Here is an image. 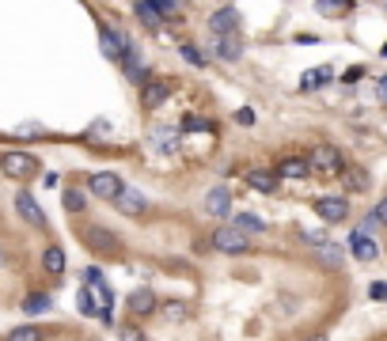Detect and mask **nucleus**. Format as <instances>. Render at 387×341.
Here are the masks:
<instances>
[{
  "mask_svg": "<svg viewBox=\"0 0 387 341\" xmlns=\"http://www.w3.org/2000/svg\"><path fill=\"white\" fill-rule=\"evenodd\" d=\"M80 239L91 254H99V258H118L122 254V236H114L110 227L103 224H84L80 227Z\"/></svg>",
  "mask_w": 387,
  "mask_h": 341,
  "instance_id": "nucleus-1",
  "label": "nucleus"
},
{
  "mask_svg": "<svg viewBox=\"0 0 387 341\" xmlns=\"http://www.w3.org/2000/svg\"><path fill=\"white\" fill-rule=\"evenodd\" d=\"M308 163H312L315 175H323V179H334V175H342V170L349 167L346 163V152L338 144H319L312 155H308Z\"/></svg>",
  "mask_w": 387,
  "mask_h": 341,
  "instance_id": "nucleus-2",
  "label": "nucleus"
},
{
  "mask_svg": "<svg viewBox=\"0 0 387 341\" xmlns=\"http://www.w3.org/2000/svg\"><path fill=\"white\" fill-rule=\"evenodd\" d=\"M209 247H213L216 254H228V258H236V254H247L251 251V236H243L239 227H232V224H221L209 236Z\"/></svg>",
  "mask_w": 387,
  "mask_h": 341,
  "instance_id": "nucleus-3",
  "label": "nucleus"
},
{
  "mask_svg": "<svg viewBox=\"0 0 387 341\" xmlns=\"http://www.w3.org/2000/svg\"><path fill=\"white\" fill-rule=\"evenodd\" d=\"M0 170H4L8 179H16V182H27V179L38 175V155H31V152H8L4 160H0Z\"/></svg>",
  "mask_w": 387,
  "mask_h": 341,
  "instance_id": "nucleus-4",
  "label": "nucleus"
},
{
  "mask_svg": "<svg viewBox=\"0 0 387 341\" xmlns=\"http://www.w3.org/2000/svg\"><path fill=\"white\" fill-rule=\"evenodd\" d=\"M171 95H175V84L164 80V76H149V80L140 84V103H145V110H160Z\"/></svg>",
  "mask_w": 387,
  "mask_h": 341,
  "instance_id": "nucleus-5",
  "label": "nucleus"
},
{
  "mask_svg": "<svg viewBox=\"0 0 387 341\" xmlns=\"http://www.w3.org/2000/svg\"><path fill=\"white\" fill-rule=\"evenodd\" d=\"M122 190H125V182L118 179L114 170H95V175L88 179V194L91 197H103V201H114Z\"/></svg>",
  "mask_w": 387,
  "mask_h": 341,
  "instance_id": "nucleus-6",
  "label": "nucleus"
},
{
  "mask_svg": "<svg viewBox=\"0 0 387 341\" xmlns=\"http://www.w3.org/2000/svg\"><path fill=\"white\" fill-rule=\"evenodd\" d=\"M315 216H319L323 224H342V220L349 216V201L346 197H319V201H315Z\"/></svg>",
  "mask_w": 387,
  "mask_h": 341,
  "instance_id": "nucleus-7",
  "label": "nucleus"
},
{
  "mask_svg": "<svg viewBox=\"0 0 387 341\" xmlns=\"http://www.w3.org/2000/svg\"><path fill=\"white\" fill-rule=\"evenodd\" d=\"M114 209L122 212V216H145V212H149V197L140 194V190H129V186H125L122 194L114 197Z\"/></svg>",
  "mask_w": 387,
  "mask_h": 341,
  "instance_id": "nucleus-8",
  "label": "nucleus"
},
{
  "mask_svg": "<svg viewBox=\"0 0 387 341\" xmlns=\"http://www.w3.org/2000/svg\"><path fill=\"white\" fill-rule=\"evenodd\" d=\"M16 212H19V216H23L31 227H46V212H42V205L34 201L31 190H19V194H16Z\"/></svg>",
  "mask_w": 387,
  "mask_h": 341,
  "instance_id": "nucleus-9",
  "label": "nucleus"
},
{
  "mask_svg": "<svg viewBox=\"0 0 387 341\" xmlns=\"http://www.w3.org/2000/svg\"><path fill=\"white\" fill-rule=\"evenodd\" d=\"M99 46H103V57L118 65V61H122V49H125V34L103 23V27H99Z\"/></svg>",
  "mask_w": 387,
  "mask_h": 341,
  "instance_id": "nucleus-10",
  "label": "nucleus"
},
{
  "mask_svg": "<svg viewBox=\"0 0 387 341\" xmlns=\"http://www.w3.org/2000/svg\"><path fill=\"white\" fill-rule=\"evenodd\" d=\"M273 170H277V179H297L300 182V179H308V175H312V163H308L304 155H281Z\"/></svg>",
  "mask_w": 387,
  "mask_h": 341,
  "instance_id": "nucleus-11",
  "label": "nucleus"
},
{
  "mask_svg": "<svg viewBox=\"0 0 387 341\" xmlns=\"http://www.w3.org/2000/svg\"><path fill=\"white\" fill-rule=\"evenodd\" d=\"M346 247H349V254H353L357 262H376L379 258V243L372 236H364V231H353Z\"/></svg>",
  "mask_w": 387,
  "mask_h": 341,
  "instance_id": "nucleus-12",
  "label": "nucleus"
},
{
  "mask_svg": "<svg viewBox=\"0 0 387 341\" xmlns=\"http://www.w3.org/2000/svg\"><path fill=\"white\" fill-rule=\"evenodd\" d=\"M156 307H160V300H156V292H152V288H137V292H129V315L133 318L156 315Z\"/></svg>",
  "mask_w": 387,
  "mask_h": 341,
  "instance_id": "nucleus-13",
  "label": "nucleus"
},
{
  "mask_svg": "<svg viewBox=\"0 0 387 341\" xmlns=\"http://www.w3.org/2000/svg\"><path fill=\"white\" fill-rule=\"evenodd\" d=\"M205 212L216 216V220H228L232 216V190H224V186L209 190L205 194Z\"/></svg>",
  "mask_w": 387,
  "mask_h": 341,
  "instance_id": "nucleus-14",
  "label": "nucleus"
},
{
  "mask_svg": "<svg viewBox=\"0 0 387 341\" xmlns=\"http://www.w3.org/2000/svg\"><path fill=\"white\" fill-rule=\"evenodd\" d=\"M247 186H251V190H258V194H273V190L281 186V179H277V170L255 167V170H247Z\"/></svg>",
  "mask_w": 387,
  "mask_h": 341,
  "instance_id": "nucleus-15",
  "label": "nucleus"
},
{
  "mask_svg": "<svg viewBox=\"0 0 387 341\" xmlns=\"http://www.w3.org/2000/svg\"><path fill=\"white\" fill-rule=\"evenodd\" d=\"M236 27H239V12L236 8H221V12H213V16H209V31L213 34H236Z\"/></svg>",
  "mask_w": 387,
  "mask_h": 341,
  "instance_id": "nucleus-16",
  "label": "nucleus"
},
{
  "mask_svg": "<svg viewBox=\"0 0 387 341\" xmlns=\"http://www.w3.org/2000/svg\"><path fill=\"white\" fill-rule=\"evenodd\" d=\"M42 269H46L50 277H61L68 269V258H65V251H61L58 243H50L46 251H42Z\"/></svg>",
  "mask_w": 387,
  "mask_h": 341,
  "instance_id": "nucleus-17",
  "label": "nucleus"
},
{
  "mask_svg": "<svg viewBox=\"0 0 387 341\" xmlns=\"http://www.w3.org/2000/svg\"><path fill=\"white\" fill-rule=\"evenodd\" d=\"M149 148H152V152L171 155L175 152V125H156V129L149 133Z\"/></svg>",
  "mask_w": 387,
  "mask_h": 341,
  "instance_id": "nucleus-18",
  "label": "nucleus"
},
{
  "mask_svg": "<svg viewBox=\"0 0 387 341\" xmlns=\"http://www.w3.org/2000/svg\"><path fill=\"white\" fill-rule=\"evenodd\" d=\"M133 16H137L145 27H152V31L164 23V16H160V8H156V0H137V4H133Z\"/></svg>",
  "mask_w": 387,
  "mask_h": 341,
  "instance_id": "nucleus-19",
  "label": "nucleus"
},
{
  "mask_svg": "<svg viewBox=\"0 0 387 341\" xmlns=\"http://www.w3.org/2000/svg\"><path fill=\"white\" fill-rule=\"evenodd\" d=\"M232 227H239L243 236H266V220H262V216H255V212H236Z\"/></svg>",
  "mask_w": 387,
  "mask_h": 341,
  "instance_id": "nucleus-20",
  "label": "nucleus"
},
{
  "mask_svg": "<svg viewBox=\"0 0 387 341\" xmlns=\"http://www.w3.org/2000/svg\"><path fill=\"white\" fill-rule=\"evenodd\" d=\"M61 205H65V212H73V216H84V212H88V194L68 186V190H61Z\"/></svg>",
  "mask_w": 387,
  "mask_h": 341,
  "instance_id": "nucleus-21",
  "label": "nucleus"
},
{
  "mask_svg": "<svg viewBox=\"0 0 387 341\" xmlns=\"http://www.w3.org/2000/svg\"><path fill=\"white\" fill-rule=\"evenodd\" d=\"M76 307H80L84 318H99V300H95V292H91L88 284L76 292Z\"/></svg>",
  "mask_w": 387,
  "mask_h": 341,
  "instance_id": "nucleus-22",
  "label": "nucleus"
},
{
  "mask_svg": "<svg viewBox=\"0 0 387 341\" xmlns=\"http://www.w3.org/2000/svg\"><path fill=\"white\" fill-rule=\"evenodd\" d=\"M315 258H319V266H327V269H342V266H346V258H342V251H338L334 243L315 247Z\"/></svg>",
  "mask_w": 387,
  "mask_h": 341,
  "instance_id": "nucleus-23",
  "label": "nucleus"
},
{
  "mask_svg": "<svg viewBox=\"0 0 387 341\" xmlns=\"http://www.w3.org/2000/svg\"><path fill=\"white\" fill-rule=\"evenodd\" d=\"M342 175H346V190H357V194H364V190L372 186L369 170H361V167H346Z\"/></svg>",
  "mask_w": 387,
  "mask_h": 341,
  "instance_id": "nucleus-24",
  "label": "nucleus"
},
{
  "mask_svg": "<svg viewBox=\"0 0 387 341\" xmlns=\"http://www.w3.org/2000/svg\"><path fill=\"white\" fill-rule=\"evenodd\" d=\"M50 307H53V300H50L46 292H31V296L23 300V311H27V315H46Z\"/></svg>",
  "mask_w": 387,
  "mask_h": 341,
  "instance_id": "nucleus-25",
  "label": "nucleus"
},
{
  "mask_svg": "<svg viewBox=\"0 0 387 341\" xmlns=\"http://www.w3.org/2000/svg\"><path fill=\"white\" fill-rule=\"evenodd\" d=\"M8 341H46V330L42 326H16V330H8Z\"/></svg>",
  "mask_w": 387,
  "mask_h": 341,
  "instance_id": "nucleus-26",
  "label": "nucleus"
},
{
  "mask_svg": "<svg viewBox=\"0 0 387 341\" xmlns=\"http://www.w3.org/2000/svg\"><path fill=\"white\" fill-rule=\"evenodd\" d=\"M221 57L224 61H239V57H243V42H239L236 34H224L221 38Z\"/></svg>",
  "mask_w": 387,
  "mask_h": 341,
  "instance_id": "nucleus-27",
  "label": "nucleus"
},
{
  "mask_svg": "<svg viewBox=\"0 0 387 341\" xmlns=\"http://www.w3.org/2000/svg\"><path fill=\"white\" fill-rule=\"evenodd\" d=\"M319 84H330V68H315V73H308L304 80H300V88L312 91V88H319Z\"/></svg>",
  "mask_w": 387,
  "mask_h": 341,
  "instance_id": "nucleus-28",
  "label": "nucleus"
},
{
  "mask_svg": "<svg viewBox=\"0 0 387 341\" xmlns=\"http://www.w3.org/2000/svg\"><path fill=\"white\" fill-rule=\"evenodd\" d=\"M179 53H182V57H186L190 65H198V68H205V61H209V57H205V53H201V49H198V46H190V42H182V46H179Z\"/></svg>",
  "mask_w": 387,
  "mask_h": 341,
  "instance_id": "nucleus-29",
  "label": "nucleus"
},
{
  "mask_svg": "<svg viewBox=\"0 0 387 341\" xmlns=\"http://www.w3.org/2000/svg\"><path fill=\"white\" fill-rule=\"evenodd\" d=\"M118 338H122V341H149V338H145V330H140V326H133V323L118 326Z\"/></svg>",
  "mask_w": 387,
  "mask_h": 341,
  "instance_id": "nucleus-30",
  "label": "nucleus"
},
{
  "mask_svg": "<svg viewBox=\"0 0 387 341\" xmlns=\"http://www.w3.org/2000/svg\"><path fill=\"white\" fill-rule=\"evenodd\" d=\"M300 239H304V243H312V247H327L330 243L323 227H315V231H300Z\"/></svg>",
  "mask_w": 387,
  "mask_h": 341,
  "instance_id": "nucleus-31",
  "label": "nucleus"
},
{
  "mask_svg": "<svg viewBox=\"0 0 387 341\" xmlns=\"http://www.w3.org/2000/svg\"><path fill=\"white\" fill-rule=\"evenodd\" d=\"M315 4H319L323 16H327V12H334V16H338V12H346V8H349V0H315Z\"/></svg>",
  "mask_w": 387,
  "mask_h": 341,
  "instance_id": "nucleus-32",
  "label": "nucleus"
},
{
  "mask_svg": "<svg viewBox=\"0 0 387 341\" xmlns=\"http://www.w3.org/2000/svg\"><path fill=\"white\" fill-rule=\"evenodd\" d=\"M182 129H186V133H201V129H209V122H201V118L186 114V118H182Z\"/></svg>",
  "mask_w": 387,
  "mask_h": 341,
  "instance_id": "nucleus-33",
  "label": "nucleus"
},
{
  "mask_svg": "<svg viewBox=\"0 0 387 341\" xmlns=\"http://www.w3.org/2000/svg\"><path fill=\"white\" fill-rule=\"evenodd\" d=\"M369 296L384 303V300H387V281H372V284H369Z\"/></svg>",
  "mask_w": 387,
  "mask_h": 341,
  "instance_id": "nucleus-34",
  "label": "nucleus"
},
{
  "mask_svg": "<svg viewBox=\"0 0 387 341\" xmlns=\"http://www.w3.org/2000/svg\"><path fill=\"white\" fill-rule=\"evenodd\" d=\"M379 227V220H376V212H369V216L361 220V227H357V231H364V236H372V231H376Z\"/></svg>",
  "mask_w": 387,
  "mask_h": 341,
  "instance_id": "nucleus-35",
  "label": "nucleus"
},
{
  "mask_svg": "<svg viewBox=\"0 0 387 341\" xmlns=\"http://www.w3.org/2000/svg\"><path fill=\"white\" fill-rule=\"evenodd\" d=\"M84 281H88V284H99L103 281V269L99 266H88V269H84Z\"/></svg>",
  "mask_w": 387,
  "mask_h": 341,
  "instance_id": "nucleus-36",
  "label": "nucleus"
},
{
  "mask_svg": "<svg viewBox=\"0 0 387 341\" xmlns=\"http://www.w3.org/2000/svg\"><path fill=\"white\" fill-rule=\"evenodd\" d=\"M236 122L239 125H255V110H247V106H243V110L236 114Z\"/></svg>",
  "mask_w": 387,
  "mask_h": 341,
  "instance_id": "nucleus-37",
  "label": "nucleus"
},
{
  "mask_svg": "<svg viewBox=\"0 0 387 341\" xmlns=\"http://www.w3.org/2000/svg\"><path fill=\"white\" fill-rule=\"evenodd\" d=\"M372 212H376V220H379V224L387 227V197H384V201H379V205H376V209H372Z\"/></svg>",
  "mask_w": 387,
  "mask_h": 341,
  "instance_id": "nucleus-38",
  "label": "nucleus"
},
{
  "mask_svg": "<svg viewBox=\"0 0 387 341\" xmlns=\"http://www.w3.org/2000/svg\"><path fill=\"white\" fill-rule=\"evenodd\" d=\"M167 318H182V303H167Z\"/></svg>",
  "mask_w": 387,
  "mask_h": 341,
  "instance_id": "nucleus-39",
  "label": "nucleus"
},
{
  "mask_svg": "<svg viewBox=\"0 0 387 341\" xmlns=\"http://www.w3.org/2000/svg\"><path fill=\"white\" fill-rule=\"evenodd\" d=\"M361 76H364V68H361V65H357V68H349V73H346V84H353V80H361Z\"/></svg>",
  "mask_w": 387,
  "mask_h": 341,
  "instance_id": "nucleus-40",
  "label": "nucleus"
},
{
  "mask_svg": "<svg viewBox=\"0 0 387 341\" xmlns=\"http://www.w3.org/2000/svg\"><path fill=\"white\" fill-rule=\"evenodd\" d=\"M297 42H300V46H315L319 38H315V34H297Z\"/></svg>",
  "mask_w": 387,
  "mask_h": 341,
  "instance_id": "nucleus-41",
  "label": "nucleus"
},
{
  "mask_svg": "<svg viewBox=\"0 0 387 341\" xmlns=\"http://www.w3.org/2000/svg\"><path fill=\"white\" fill-rule=\"evenodd\" d=\"M304 341H327V333H312V338H304Z\"/></svg>",
  "mask_w": 387,
  "mask_h": 341,
  "instance_id": "nucleus-42",
  "label": "nucleus"
},
{
  "mask_svg": "<svg viewBox=\"0 0 387 341\" xmlns=\"http://www.w3.org/2000/svg\"><path fill=\"white\" fill-rule=\"evenodd\" d=\"M379 91H387V76H384V80H379Z\"/></svg>",
  "mask_w": 387,
  "mask_h": 341,
  "instance_id": "nucleus-43",
  "label": "nucleus"
},
{
  "mask_svg": "<svg viewBox=\"0 0 387 341\" xmlns=\"http://www.w3.org/2000/svg\"><path fill=\"white\" fill-rule=\"evenodd\" d=\"M384 57H387V42H384Z\"/></svg>",
  "mask_w": 387,
  "mask_h": 341,
  "instance_id": "nucleus-44",
  "label": "nucleus"
},
{
  "mask_svg": "<svg viewBox=\"0 0 387 341\" xmlns=\"http://www.w3.org/2000/svg\"><path fill=\"white\" fill-rule=\"evenodd\" d=\"M88 341H99V338H88Z\"/></svg>",
  "mask_w": 387,
  "mask_h": 341,
  "instance_id": "nucleus-45",
  "label": "nucleus"
},
{
  "mask_svg": "<svg viewBox=\"0 0 387 341\" xmlns=\"http://www.w3.org/2000/svg\"><path fill=\"white\" fill-rule=\"evenodd\" d=\"M384 95H387V91H384Z\"/></svg>",
  "mask_w": 387,
  "mask_h": 341,
  "instance_id": "nucleus-46",
  "label": "nucleus"
}]
</instances>
